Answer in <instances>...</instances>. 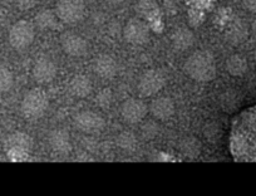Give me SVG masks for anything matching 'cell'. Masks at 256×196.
I'll return each mask as SVG.
<instances>
[{
  "label": "cell",
  "instance_id": "6da1fadb",
  "mask_svg": "<svg viewBox=\"0 0 256 196\" xmlns=\"http://www.w3.org/2000/svg\"><path fill=\"white\" fill-rule=\"evenodd\" d=\"M184 73L196 82H210L216 77V62L214 56L208 50L192 53L184 66Z\"/></svg>",
  "mask_w": 256,
  "mask_h": 196
},
{
  "label": "cell",
  "instance_id": "7a4b0ae2",
  "mask_svg": "<svg viewBox=\"0 0 256 196\" xmlns=\"http://www.w3.org/2000/svg\"><path fill=\"white\" fill-rule=\"evenodd\" d=\"M4 147L9 160L20 162L29 158V154L33 148V140L26 132H13L6 137Z\"/></svg>",
  "mask_w": 256,
  "mask_h": 196
},
{
  "label": "cell",
  "instance_id": "3957f363",
  "mask_svg": "<svg viewBox=\"0 0 256 196\" xmlns=\"http://www.w3.org/2000/svg\"><path fill=\"white\" fill-rule=\"evenodd\" d=\"M49 107V98L44 90L39 88L30 90L20 104V111L26 120H38L46 114Z\"/></svg>",
  "mask_w": 256,
  "mask_h": 196
},
{
  "label": "cell",
  "instance_id": "277c9868",
  "mask_svg": "<svg viewBox=\"0 0 256 196\" xmlns=\"http://www.w3.org/2000/svg\"><path fill=\"white\" fill-rule=\"evenodd\" d=\"M86 6L83 0H58L56 14L66 24H76L84 16Z\"/></svg>",
  "mask_w": 256,
  "mask_h": 196
},
{
  "label": "cell",
  "instance_id": "5b68a950",
  "mask_svg": "<svg viewBox=\"0 0 256 196\" xmlns=\"http://www.w3.org/2000/svg\"><path fill=\"white\" fill-rule=\"evenodd\" d=\"M34 26L28 20H18L9 30V43L16 50L28 48L34 40Z\"/></svg>",
  "mask_w": 256,
  "mask_h": 196
},
{
  "label": "cell",
  "instance_id": "8992f818",
  "mask_svg": "<svg viewBox=\"0 0 256 196\" xmlns=\"http://www.w3.org/2000/svg\"><path fill=\"white\" fill-rule=\"evenodd\" d=\"M166 84V77L158 70H148L140 77L137 90L144 97L157 94Z\"/></svg>",
  "mask_w": 256,
  "mask_h": 196
},
{
  "label": "cell",
  "instance_id": "52a82bcc",
  "mask_svg": "<svg viewBox=\"0 0 256 196\" xmlns=\"http://www.w3.org/2000/svg\"><path fill=\"white\" fill-rule=\"evenodd\" d=\"M74 126L87 134H100L104 130L106 121L100 114L93 111H82L74 116Z\"/></svg>",
  "mask_w": 256,
  "mask_h": 196
},
{
  "label": "cell",
  "instance_id": "ba28073f",
  "mask_svg": "<svg viewBox=\"0 0 256 196\" xmlns=\"http://www.w3.org/2000/svg\"><path fill=\"white\" fill-rule=\"evenodd\" d=\"M150 32L148 26L141 19H131L128 20L127 24L123 28V36L126 42H128L132 46H144L150 40Z\"/></svg>",
  "mask_w": 256,
  "mask_h": 196
},
{
  "label": "cell",
  "instance_id": "9c48e42d",
  "mask_svg": "<svg viewBox=\"0 0 256 196\" xmlns=\"http://www.w3.org/2000/svg\"><path fill=\"white\" fill-rule=\"evenodd\" d=\"M148 112V107L142 100L130 98L126 100L120 106V117L126 124H136L144 121Z\"/></svg>",
  "mask_w": 256,
  "mask_h": 196
},
{
  "label": "cell",
  "instance_id": "30bf717a",
  "mask_svg": "<svg viewBox=\"0 0 256 196\" xmlns=\"http://www.w3.org/2000/svg\"><path fill=\"white\" fill-rule=\"evenodd\" d=\"M60 46L70 57H83L88 50V43L82 36L74 32H64L60 36Z\"/></svg>",
  "mask_w": 256,
  "mask_h": 196
},
{
  "label": "cell",
  "instance_id": "8fae6325",
  "mask_svg": "<svg viewBox=\"0 0 256 196\" xmlns=\"http://www.w3.org/2000/svg\"><path fill=\"white\" fill-rule=\"evenodd\" d=\"M32 73H33V78L36 83L48 84L56 77L58 70L53 60H48V58H40L34 63Z\"/></svg>",
  "mask_w": 256,
  "mask_h": 196
},
{
  "label": "cell",
  "instance_id": "7c38bea8",
  "mask_svg": "<svg viewBox=\"0 0 256 196\" xmlns=\"http://www.w3.org/2000/svg\"><path fill=\"white\" fill-rule=\"evenodd\" d=\"M48 142L52 151L58 155H68L72 150V141H70V134L63 128L53 130L49 134Z\"/></svg>",
  "mask_w": 256,
  "mask_h": 196
},
{
  "label": "cell",
  "instance_id": "4fadbf2b",
  "mask_svg": "<svg viewBox=\"0 0 256 196\" xmlns=\"http://www.w3.org/2000/svg\"><path fill=\"white\" fill-rule=\"evenodd\" d=\"M93 72L103 80H110L117 74L118 64L114 58L110 54H100L94 58L92 63Z\"/></svg>",
  "mask_w": 256,
  "mask_h": 196
},
{
  "label": "cell",
  "instance_id": "5bb4252c",
  "mask_svg": "<svg viewBox=\"0 0 256 196\" xmlns=\"http://www.w3.org/2000/svg\"><path fill=\"white\" fill-rule=\"evenodd\" d=\"M150 112L158 121H166L174 114V102L166 96L157 97L150 104Z\"/></svg>",
  "mask_w": 256,
  "mask_h": 196
},
{
  "label": "cell",
  "instance_id": "9a60e30c",
  "mask_svg": "<svg viewBox=\"0 0 256 196\" xmlns=\"http://www.w3.org/2000/svg\"><path fill=\"white\" fill-rule=\"evenodd\" d=\"M92 80L84 74H77L70 80L68 84L70 93L76 98H86L92 92Z\"/></svg>",
  "mask_w": 256,
  "mask_h": 196
},
{
  "label": "cell",
  "instance_id": "2e32d148",
  "mask_svg": "<svg viewBox=\"0 0 256 196\" xmlns=\"http://www.w3.org/2000/svg\"><path fill=\"white\" fill-rule=\"evenodd\" d=\"M194 42H195V36L187 28H178L172 33V46L180 52H184V50L188 49L194 44Z\"/></svg>",
  "mask_w": 256,
  "mask_h": 196
},
{
  "label": "cell",
  "instance_id": "e0dca14e",
  "mask_svg": "<svg viewBox=\"0 0 256 196\" xmlns=\"http://www.w3.org/2000/svg\"><path fill=\"white\" fill-rule=\"evenodd\" d=\"M226 70L232 77H242L248 72V60L245 57L240 54H232L226 60Z\"/></svg>",
  "mask_w": 256,
  "mask_h": 196
},
{
  "label": "cell",
  "instance_id": "ac0fdd59",
  "mask_svg": "<svg viewBox=\"0 0 256 196\" xmlns=\"http://www.w3.org/2000/svg\"><path fill=\"white\" fill-rule=\"evenodd\" d=\"M36 23L43 30H50V29H56L58 26V16H56V12L46 9L36 14Z\"/></svg>",
  "mask_w": 256,
  "mask_h": 196
},
{
  "label": "cell",
  "instance_id": "d6986e66",
  "mask_svg": "<svg viewBox=\"0 0 256 196\" xmlns=\"http://www.w3.org/2000/svg\"><path fill=\"white\" fill-rule=\"evenodd\" d=\"M180 150L186 158H196L201 154V142L195 137H186L180 144Z\"/></svg>",
  "mask_w": 256,
  "mask_h": 196
},
{
  "label": "cell",
  "instance_id": "ffe728a7",
  "mask_svg": "<svg viewBox=\"0 0 256 196\" xmlns=\"http://www.w3.org/2000/svg\"><path fill=\"white\" fill-rule=\"evenodd\" d=\"M240 104V96L236 90H228L220 96V106L225 112H232Z\"/></svg>",
  "mask_w": 256,
  "mask_h": 196
},
{
  "label": "cell",
  "instance_id": "44dd1931",
  "mask_svg": "<svg viewBox=\"0 0 256 196\" xmlns=\"http://www.w3.org/2000/svg\"><path fill=\"white\" fill-rule=\"evenodd\" d=\"M116 142H117V146L120 150L126 151V152H132L137 148L138 140H137L136 134H134L132 132L123 131L118 134Z\"/></svg>",
  "mask_w": 256,
  "mask_h": 196
},
{
  "label": "cell",
  "instance_id": "7402d4cb",
  "mask_svg": "<svg viewBox=\"0 0 256 196\" xmlns=\"http://www.w3.org/2000/svg\"><path fill=\"white\" fill-rule=\"evenodd\" d=\"M248 38V28L242 23H235L228 32V40L234 46L242 43Z\"/></svg>",
  "mask_w": 256,
  "mask_h": 196
},
{
  "label": "cell",
  "instance_id": "603a6c76",
  "mask_svg": "<svg viewBox=\"0 0 256 196\" xmlns=\"http://www.w3.org/2000/svg\"><path fill=\"white\" fill-rule=\"evenodd\" d=\"M14 84L13 72L8 67L0 66V93L8 92Z\"/></svg>",
  "mask_w": 256,
  "mask_h": 196
},
{
  "label": "cell",
  "instance_id": "cb8c5ba5",
  "mask_svg": "<svg viewBox=\"0 0 256 196\" xmlns=\"http://www.w3.org/2000/svg\"><path fill=\"white\" fill-rule=\"evenodd\" d=\"M113 101V96L110 90L108 88H104V90H100L96 97V102H97V106H100V108H108V107L112 104Z\"/></svg>",
  "mask_w": 256,
  "mask_h": 196
},
{
  "label": "cell",
  "instance_id": "d4e9b609",
  "mask_svg": "<svg viewBox=\"0 0 256 196\" xmlns=\"http://www.w3.org/2000/svg\"><path fill=\"white\" fill-rule=\"evenodd\" d=\"M158 126L154 122H148L142 127V136L147 140H152L158 134Z\"/></svg>",
  "mask_w": 256,
  "mask_h": 196
},
{
  "label": "cell",
  "instance_id": "484cf974",
  "mask_svg": "<svg viewBox=\"0 0 256 196\" xmlns=\"http://www.w3.org/2000/svg\"><path fill=\"white\" fill-rule=\"evenodd\" d=\"M16 4L18 9L26 12L30 10V9H33L36 6V0H16Z\"/></svg>",
  "mask_w": 256,
  "mask_h": 196
},
{
  "label": "cell",
  "instance_id": "4316f807",
  "mask_svg": "<svg viewBox=\"0 0 256 196\" xmlns=\"http://www.w3.org/2000/svg\"><path fill=\"white\" fill-rule=\"evenodd\" d=\"M156 6V2L154 0H141L138 8L142 13H150L152 9H154Z\"/></svg>",
  "mask_w": 256,
  "mask_h": 196
},
{
  "label": "cell",
  "instance_id": "83f0119b",
  "mask_svg": "<svg viewBox=\"0 0 256 196\" xmlns=\"http://www.w3.org/2000/svg\"><path fill=\"white\" fill-rule=\"evenodd\" d=\"M244 6L251 13H256V0H242Z\"/></svg>",
  "mask_w": 256,
  "mask_h": 196
},
{
  "label": "cell",
  "instance_id": "f1b7e54d",
  "mask_svg": "<svg viewBox=\"0 0 256 196\" xmlns=\"http://www.w3.org/2000/svg\"><path fill=\"white\" fill-rule=\"evenodd\" d=\"M106 2L110 4H112V6H120V4L124 3L126 0H106Z\"/></svg>",
  "mask_w": 256,
  "mask_h": 196
},
{
  "label": "cell",
  "instance_id": "f546056e",
  "mask_svg": "<svg viewBox=\"0 0 256 196\" xmlns=\"http://www.w3.org/2000/svg\"><path fill=\"white\" fill-rule=\"evenodd\" d=\"M251 29H252L254 34H256V19L252 22V24H251Z\"/></svg>",
  "mask_w": 256,
  "mask_h": 196
},
{
  "label": "cell",
  "instance_id": "4dcf8cb0",
  "mask_svg": "<svg viewBox=\"0 0 256 196\" xmlns=\"http://www.w3.org/2000/svg\"><path fill=\"white\" fill-rule=\"evenodd\" d=\"M254 60H255V64H256V49H255V52H254Z\"/></svg>",
  "mask_w": 256,
  "mask_h": 196
}]
</instances>
